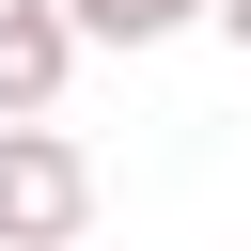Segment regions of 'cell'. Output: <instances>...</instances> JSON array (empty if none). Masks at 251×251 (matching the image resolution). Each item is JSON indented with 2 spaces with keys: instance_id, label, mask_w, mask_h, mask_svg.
Listing matches in <instances>:
<instances>
[{
  "instance_id": "cell-2",
  "label": "cell",
  "mask_w": 251,
  "mask_h": 251,
  "mask_svg": "<svg viewBox=\"0 0 251 251\" xmlns=\"http://www.w3.org/2000/svg\"><path fill=\"white\" fill-rule=\"evenodd\" d=\"M63 78H78V31H63L47 0H0V126H47Z\"/></svg>"
},
{
  "instance_id": "cell-4",
  "label": "cell",
  "mask_w": 251,
  "mask_h": 251,
  "mask_svg": "<svg viewBox=\"0 0 251 251\" xmlns=\"http://www.w3.org/2000/svg\"><path fill=\"white\" fill-rule=\"evenodd\" d=\"M204 16H220V47H235V63H251V0H204Z\"/></svg>"
},
{
  "instance_id": "cell-1",
  "label": "cell",
  "mask_w": 251,
  "mask_h": 251,
  "mask_svg": "<svg viewBox=\"0 0 251 251\" xmlns=\"http://www.w3.org/2000/svg\"><path fill=\"white\" fill-rule=\"evenodd\" d=\"M94 220V157L63 126H0V251H78Z\"/></svg>"
},
{
  "instance_id": "cell-3",
  "label": "cell",
  "mask_w": 251,
  "mask_h": 251,
  "mask_svg": "<svg viewBox=\"0 0 251 251\" xmlns=\"http://www.w3.org/2000/svg\"><path fill=\"white\" fill-rule=\"evenodd\" d=\"M47 16H63L78 47H157V31H188L204 0H47Z\"/></svg>"
}]
</instances>
